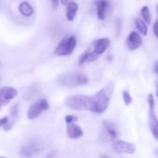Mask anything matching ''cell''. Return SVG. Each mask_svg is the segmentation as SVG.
Instances as JSON below:
<instances>
[{"instance_id":"1","label":"cell","mask_w":158,"mask_h":158,"mask_svg":"<svg viewBox=\"0 0 158 158\" xmlns=\"http://www.w3.org/2000/svg\"><path fill=\"white\" fill-rule=\"evenodd\" d=\"M114 86L112 83L107 84L99 92H97L92 98V109L91 112L96 114H103L109 106L110 98L113 94Z\"/></svg>"},{"instance_id":"2","label":"cell","mask_w":158,"mask_h":158,"mask_svg":"<svg viewBox=\"0 0 158 158\" xmlns=\"http://www.w3.org/2000/svg\"><path fill=\"white\" fill-rule=\"evenodd\" d=\"M56 81L67 87H77V86H82L86 85L89 81L88 77L85 74L79 73V72H71V73H66L64 75H61Z\"/></svg>"},{"instance_id":"3","label":"cell","mask_w":158,"mask_h":158,"mask_svg":"<svg viewBox=\"0 0 158 158\" xmlns=\"http://www.w3.org/2000/svg\"><path fill=\"white\" fill-rule=\"evenodd\" d=\"M66 106L73 110H89L92 109V98L91 96L82 95V94H75L70 95L66 99Z\"/></svg>"},{"instance_id":"4","label":"cell","mask_w":158,"mask_h":158,"mask_svg":"<svg viewBox=\"0 0 158 158\" xmlns=\"http://www.w3.org/2000/svg\"><path fill=\"white\" fill-rule=\"evenodd\" d=\"M77 46V38L75 35L65 36L56 47L54 54L58 56H69L73 53L74 49Z\"/></svg>"},{"instance_id":"5","label":"cell","mask_w":158,"mask_h":158,"mask_svg":"<svg viewBox=\"0 0 158 158\" xmlns=\"http://www.w3.org/2000/svg\"><path fill=\"white\" fill-rule=\"evenodd\" d=\"M148 105H149V126L151 132L153 133L155 139H158V120L155 111V98L152 94H148Z\"/></svg>"},{"instance_id":"6","label":"cell","mask_w":158,"mask_h":158,"mask_svg":"<svg viewBox=\"0 0 158 158\" xmlns=\"http://www.w3.org/2000/svg\"><path fill=\"white\" fill-rule=\"evenodd\" d=\"M49 109V103L46 99H39L35 103H33L28 109L27 118L29 119H35L37 118L44 111Z\"/></svg>"},{"instance_id":"7","label":"cell","mask_w":158,"mask_h":158,"mask_svg":"<svg viewBox=\"0 0 158 158\" xmlns=\"http://www.w3.org/2000/svg\"><path fill=\"white\" fill-rule=\"evenodd\" d=\"M44 146L39 142H31L25 144L19 151V156L21 158H31L37 154L43 152Z\"/></svg>"},{"instance_id":"8","label":"cell","mask_w":158,"mask_h":158,"mask_svg":"<svg viewBox=\"0 0 158 158\" xmlns=\"http://www.w3.org/2000/svg\"><path fill=\"white\" fill-rule=\"evenodd\" d=\"M18 95V91L9 86H4L0 88V104L1 106L7 105L12 99Z\"/></svg>"},{"instance_id":"9","label":"cell","mask_w":158,"mask_h":158,"mask_svg":"<svg viewBox=\"0 0 158 158\" xmlns=\"http://www.w3.org/2000/svg\"><path fill=\"white\" fill-rule=\"evenodd\" d=\"M109 45H110L109 38L104 37V38H100V39H97L96 41H94V44H93V48H91V50L94 54H95L97 56H99L100 55L104 54L107 50Z\"/></svg>"},{"instance_id":"10","label":"cell","mask_w":158,"mask_h":158,"mask_svg":"<svg viewBox=\"0 0 158 158\" xmlns=\"http://www.w3.org/2000/svg\"><path fill=\"white\" fill-rule=\"evenodd\" d=\"M143 44V38L139 32L133 31L127 38V47L130 51H134L140 48Z\"/></svg>"},{"instance_id":"11","label":"cell","mask_w":158,"mask_h":158,"mask_svg":"<svg viewBox=\"0 0 158 158\" xmlns=\"http://www.w3.org/2000/svg\"><path fill=\"white\" fill-rule=\"evenodd\" d=\"M114 150L119 154H128L132 155L135 153V146L132 143H127L125 141H117L114 143L113 145Z\"/></svg>"},{"instance_id":"12","label":"cell","mask_w":158,"mask_h":158,"mask_svg":"<svg viewBox=\"0 0 158 158\" xmlns=\"http://www.w3.org/2000/svg\"><path fill=\"white\" fill-rule=\"evenodd\" d=\"M94 6L96 8V15L100 20H104L106 19V12L109 6L108 0H94Z\"/></svg>"},{"instance_id":"13","label":"cell","mask_w":158,"mask_h":158,"mask_svg":"<svg viewBox=\"0 0 158 158\" xmlns=\"http://www.w3.org/2000/svg\"><path fill=\"white\" fill-rule=\"evenodd\" d=\"M67 135L70 139L77 140L83 136V131L76 123H70L67 125Z\"/></svg>"},{"instance_id":"14","label":"cell","mask_w":158,"mask_h":158,"mask_svg":"<svg viewBox=\"0 0 158 158\" xmlns=\"http://www.w3.org/2000/svg\"><path fill=\"white\" fill-rule=\"evenodd\" d=\"M66 18L69 21H73L79 10V5L74 1H68L66 4Z\"/></svg>"},{"instance_id":"15","label":"cell","mask_w":158,"mask_h":158,"mask_svg":"<svg viewBox=\"0 0 158 158\" xmlns=\"http://www.w3.org/2000/svg\"><path fill=\"white\" fill-rule=\"evenodd\" d=\"M18 112H19V105L16 104L11 107L10 110V118L7 117V122L6 124L4 126V130L5 131H9L12 126L14 125V123L16 122L17 118H18Z\"/></svg>"},{"instance_id":"16","label":"cell","mask_w":158,"mask_h":158,"mask_svg":"<svg viewBox=\"0 0 158 158\" xmlns=\"http://www.w3.org/2000/svg\"><path fill=\"white\" fill-rule=\"evenodd\" d=\"M97 56L95 54H94L91 50V48H88L86 51H84L80 58H79V65H83L84 63L86 62H92V61H94L97 59Z\"/></svg>"},{"instance_id":"17","label":"cell","mask_w":158,"mask_h":158,"mask_svg":"<svg viewBox=\"0 0 158 158\" xmlns=\"http://www.w3.org/2000/svg\"><path fill=\"white\" fill-rule=\"evenodd\" d=\"M104 129L106 132V134L111 138V139H116L118 135V129L116 127V125L112 122H109L107 120H105L104 123Z\"/></svg>"},{"instance_id":"18","label":"cell","mask_w":158,"mask_h":158,"mask_svg":"<svg viewBox=\"0 0 158 158\" xmlns=\"http://www.w3.org/2000/svg\"><path fill=\"white\" fill-rule=\"evenodd\" d=\"M19 11L24 17H31L33 14V7L27 1H22L19 5Z\"/></svg>"},{"instance_id":"19","label":"cell","mask_w":158,"mask_h":158,"mask_svg":"<svg viewBox=\"0 0 158 158\" xmlns=\"http://www.w3.org/2000/svg\"><path fill=\"white\" fill-rule=\"evenodd\" d=\"M135 25H136V28L138 30V31L143 35V36H146L147 33H148V28H147V24L140 18H136L135 19Z\"/></svg>"},{"instance_id":"20","label":"cell","mask_w":158,"mask_h":158,"mask_svg":"<svg viewBox=\"0 0 158 158\" xmlns=\"http://www.w3.org/2000/svg\"><path fill=\"white\" fill-rule=\"evenodd\" d=\"M141 15H142V19L146 23V24H150L152 22V16H151V12L149 9L148 6H143L142 10H141Z\"/></svg>"},{"instance_id":"21","label":"cell","mask_w":158,"mask_h":158,"mask_svg":"<svg viewBox=\"0 0 158 158\" xmlns=\"http://www.w3.org/2000/svg\"><path fill=\"white\" fill-rule=\"evenodd\" d=\"M122 97H123V100H124V103L126 106H130L132 103V97L128 91H123Z\"/></svg>"},{"instance_id":"22","label":"cell","mask_w":158,"mask_h":158,"mask_svg":"<svg viewBox=\"0 0 158 158\" xmlns=\"http://www.w3.org/2000/svg\"><path fill=\"white\" fill-rule=\"evenodd\" d=\"M65 121L67 124H70V123H75V121H77V118L75 116L72 115H69L65 118Z\"/></svg>"},{"instance_id":"23","label":"cell","mask_w":158,"mask_h":158,"mask_svg":"<svg viewBox=\"0 0 158 158\" xmlns=\"http://www.w3.org/2000/svg\"><path fill=\"white\" fill-rule=\"evenodd\" d=\"M6 122H7V117L0 118V127H4L6 124Z\"/></svg>"},{"instance_id":"24","label":"cell","mask_w":158,"mask_h":158,"mask_svg":"<svg viewBox=\"0 0 158 158\" xmlns=\"http://www.w3.org/2000/svg\"><path fill=\"white\" fill-rule=\"evenodd\" d=\"M51 2H52L53 8H54V9H56V8H57V6H58L59 0H51Z\"/></svg>"},{"instance_id":"25","label":"cell","mask_w":158,"mask_h":158,"mask_svg":"<svg viewBox=\"0 0 158 158\" xmlns=\"http://www.w3.org/2000/svg\"><path fill=\"white\" fill-rule=\"evenodd\" d=\"M153 30H154V33L156 35V37H158L157 33V20L154 23V27H153Z\"/></svg>"},{"instance_id":"26","label":"cell","mask_w":158,"mask_h":158,"mask_svg":"<svg viewBox=\"0 0 158 158\" xmlns=\"http://www.w3.org/2000/svg\"><path fill=\"white\" fill-rule=\"evenodd\" d=\"M155 71H156V73L157 74L158 73V69H157V62H156V64H155Z\"/></svg>"},{"instance_id":"27","label":"cell","mask_w":158,"mask_h":158,"mask_svg":"<svg viewBox=\"0 0 158 158\" xmlns=\"http://www.w3.org/2000/svg\"><path fill=\"white\" fill-rule=\"evenodd\" d=\"M54 156H55V153L53 152V153H51V154L47 156V158H54Z\"/></svg>"},{"instance_id":"28","label":"cell","mask_w":158,"mask_h":158,"mask_svg":"<svg viewBox=\"0 0 158 158\" xmlns=\"http://www.w3.org/2000/svg\"><path fill=\"white\" fill-rule=\"evenodd\" d=\"M68 1H69V0H60V3H61L62 5H66Z\"/></svg>"},{"instance_id":"29","label":"cell","mask_w":158,"mask_h":158,"mask_svg":"<svg viewBox=\"0 0 158 158\" xmlns=\"http://www.w3.org/2000/svg\"><path fill=\"white\" fill-rule=\"evenodd\" d=\"M100 158H110L108 156H106V155H101V156Z\"/></svg>"},{"instance_id":"30","label":"cell","mask_w":158,"mask_h":158,"mask_svg":"<svg viewBox=\"0 0 158 158\" xmlns=\"http://www.w3.org/2000/svg\"><path fill=\"white\" fill-rule=\"evenodd\" d=\"M0 108H1V104H0Z\"/></svg>"},{"instance_id":"31","label":"cell","mask_w":158,"mask_h":158,"mask_svg":"<svg viewBox=\"0 0 158 158\" xmlns=\"http://www.w3.org/2000/svg\"><path fill=\"white\" fill-rule=\"evenodd\" d=\"M0 158H5V157H0Z\"/></svg>"}]
</instances>
